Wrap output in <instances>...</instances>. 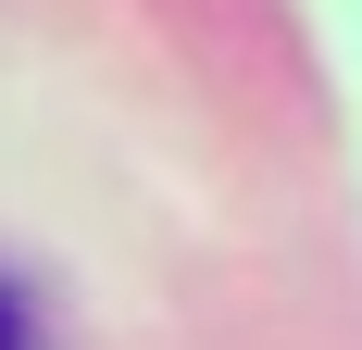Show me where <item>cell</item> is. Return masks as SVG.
Returning a JSON list of instances; mask_svg holds the SVG:
<instances>
[{
  "mask_svg": "<svg viewBox=\"0 0 362 350\" xmlns=\"http://www.w3.org/2000/svg\"><path fill=\"white\" fill-rule=\"evenodd\" d=\"M0 350H25V325H13V300H0Z\"/></svg>",
  "mask_w": 362,
  "mask_h": 350,
  "instance_id": "obj_1",
  "label": "cell"
}]
</instances>
